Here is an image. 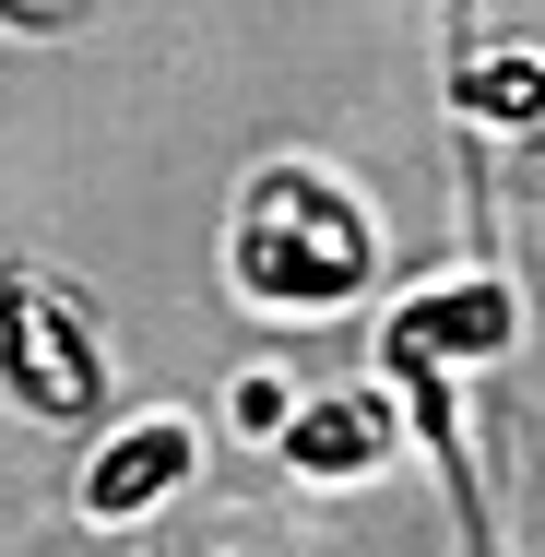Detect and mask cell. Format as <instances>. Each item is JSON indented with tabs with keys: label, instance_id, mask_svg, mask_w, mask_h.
I'll use <instances>...</instances> for the list:
<instances>
[{
	"label": "cell",
	"instance_id": "6da1fadb",
	"mask_svg": "<svg viewBox=\"0 0 545 557\" xmlns=\"http://www.w3.org/2000/svg\"><path fill=\"white\" fill-rule=\"evenodd\" d=\"M380 273V214L332 178V166H261L237 190V225H225V285L273 321H332L356 309Z\"/></svg>",
	"mask_w": 545,
	"mask_h": 557
},
{
	"label": "cell",
	"instance_id": "7a4b0ae2",
	"mask_svg": "<svg viewBox=\"0 0 545 557\" xmlns=\"http://www.w3.org/2000/svg\"><path fill=\"white\" fill-rule=\"evenodd\" d=\"M0 392L24 416H48V428H96L108 416V344L84 321V297L24 273V261L0 273Z\"/></svg>",
	"mask_w": 545,
	"mask_h": 557
},
{
	"label": "cell",
	"instance_id": "3957f363",
	"mask_svg": "<svg viewBox=\"0 0 545 557\" xmlns=\"http://www.w3.org/2000/svg\"><path fill=\"white\" fill-rule=\"evenodd\" d=\"M202 474V440H190V416H131L96 462H84V522H143V510H166L178 486Z\"/></svg>",
	"mask_w": 545,
	"mask_h": 557
},
{
	"label": "cell",
	"instance_id": "277c9868",
	"mask_svg": "<svg viewBox=\"0 0 545 557\" xmlns=\"http://www.w3.org/2000/svg\"><path fill=\"white\" fill-rule=\"evenodd\" d=\"M380 344H428L450 368H498V356L522 344V309H510L498 273H462V285H416V297L380 321Z\"/></svg>",
	"mask_w": 545,
	"mask_h": 557
},
{
	"label": "cell",
	"instance_id": "5b68a950",
	"mask_svg": "<svg viewBox=\"0 0 545 557\" xmlns=\"http://www.w3.org/2000/svg\"><path fill=\"white\" fill-rule=\"evenodd\" d=\"M273 450H285V474H309V486H356V474L392 462V404H380V392H309V404L273 428Z\"/></svg>",
	"mask_w": 545,
	"mask_h": 557
},
{
	"label": "cell",
	"instance_id": "8992f818",
	"mask_svg": "<svg viewBox=\"0 0 545 557\" xmlns=\"http://www.w3.org/2000/svg\"><path fill=\"white\" fill-rule=\"evenodd\" d=\"M450 108L474 119V131H534L545 119V60L534 48H510V60L462 48V60H450Z\"/></svg>",
	"mask_w": 545,
	"mask_h": 557
},
{
	"label": "cell",
	"instance_id": "52a82bcc",
	"mask_svg": "<svg viewBox=\"0 0 545 557\" xmlns=\"http://www.w3.org/2000/svg\"><path fill=\"white\" fill-rule=\"evenodd\" d=\"M285 416H297V392H285V380H237V428H261V440H273Z\"/></svg>",
	"mask_w": 545,
	"mask_h": 557
},
{
	"label": "cell",
	"instance_id": "ba28073f",
	"mask_svg": "<svg viewBox=\"0 0 545 557\" xmlns=\"http://www.w3.org/2000/svg\"><path fill=\"white\" fill-rule=\"evenodd\" d=\"M0 24L12 36H60V24H84V0H0Z\"/></svg>",
	"mask_w": 545,
	"mask_h": 557
},
{
	"label": "cell",
	"instance_id": "9c48e42d",
	"mask_svg": "<svg viewBox=\"0 0 545 557\" xmlns=\"http://www.w3.org/2000/svg\"><path fill=\"white\" fill-rule=\"evenodd\" d=\"M462 48H486V12L474 0H438V60H462Z\"/></svg>",
	"mask_w": 545,
	"mask_h": 557
}]
</instances>
